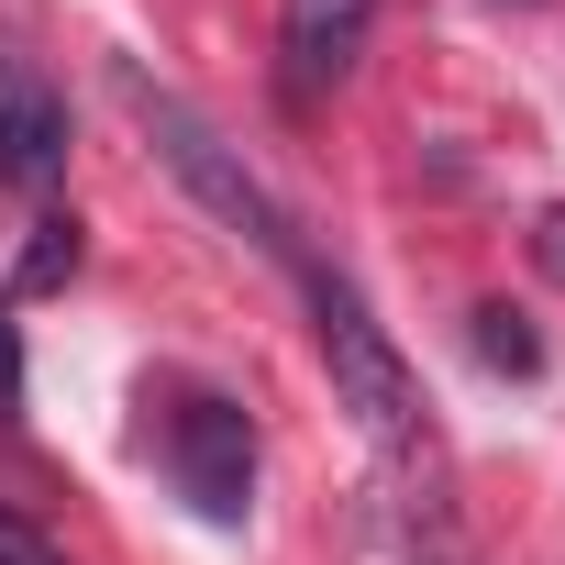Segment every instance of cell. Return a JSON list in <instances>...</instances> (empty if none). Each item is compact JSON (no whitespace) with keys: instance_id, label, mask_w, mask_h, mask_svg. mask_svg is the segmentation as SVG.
<instances>
[{"instance_id":"6da1fadb","label":"cell","mask_w":565,"mask_h":565,"mask_svg":"<svg viewBox=\"0 0 565 565\" xmlns=\"http://www.w3.org/2000/svg\"><path fill=\"white\" fill-rule=\"evenodd\" d=\"M122 100L145 111L156 156L178 167V189H189L211 222H233V233H244L255 255H277V266H311V255H300V233H289V211H277V200L255 189V167H244V156H233V145H222V134H211V122H200L178 89H156V78H122Z\"/></svg>"},{"instance_id":"9c48e42d","label":"cell","mask_w":565,"mask_h":565,"mask_svg":"<svg viewBox=\"0 0 565 565\" xmlns=\"http://www.w3.org/2000/svg\"><path fill=\"white\" fill-rule=\"evenodd\" d=\"M532 266H543V277H554V289H565V200H554V211L532 222Z\"/></svg>"},{"instance_id":"277c9868","label":"cell","mask_w":565,"mask_h":565,"mask_svg":"<svg viewBox=\"0 0 565 565\" xmlns=\"http://www.w3.org/2000/svg\"><path fill=\"white\" fill-rule=\"evenodd\" d=\"M56 178H67V100L45 89V67L0 56V189L45 200Z\"/></svg>"},{"instance_id":"ba28073f","label":"cell","mask_w":565,"mask_h":565,"mask_svg":"<svg viewBox=\"0 0 565 565\" xmlns=\"http://www.w3.org/2000/svg\"><path fill=\"white\" fill-rule=\"evenodd\" d=\"M0 565H67V554H56L34 521H12V510H0Z\"/></svg>"},{"instance_id":"30bf717a","label":"cell","mask_w":565,"mask_h":565,"mask_svg":"<svg viewBox=\"0 0 565 565\" xmlns=\"http://www.w3.org/2000/svg\"><path fill=\"white\" fill-rule=\"evenodd\" d=\"M23 411V333H12V311H0V422Z\"/></svg>"},{"instance_id":"52a82bcc","label":"cell","mask_w":565,"mask_h":565,"mask_svg":"<svg viewBox=\"0 0 565 565\" xmlns=\"http://www.w3.org/2000/svg\"><path fill=\"white\" fill-rule=\"evenodd\" d=\"M477 355H488L499 377H532V366H543V344H532L521 311H477Z\"/></svg>"},{"instance_id":"5b68a950","label":"cell","mask_w":565,"mask_h":565,"mask_svg":"<svg viewBox=\"0 0 565 565\" xmlns=\"http://www.w3.org/2000/svg\"><path fill=\"white\" fill-rule=\"evenodd\" d=\"M366 23H377V0H277V56H289V89L322 100L355 78L366 56Z\"/></svg>"},{"instance_id":"7a4b0ae2","label":"cell","mask_w":565,"mask_h":565,"mask_svg":"<svg viewBox=\"0 0 565 565\" xmlns=\"http://www.w3.org/2000/svg\"><path fill=\"white\" fill-rule=\"evenodd\" d=\"M300 289H311V333H322V366H333V399L377 433V444H411L422 433V388L399 366V344L377 333V311L344 289L333 266H300Z\"/></svg>"},{"instance_id":"8992f818","label":"cell","mask_w":565,"mask_h":565,"mask_svg":"<svg viewBox=\"0 0 565 565\" xmlns=\"http://www.w3.org/2000/svg\"><path fill=\"white\" fill-rule=\"evenodd\" d=\"M67 277H78V222H34V244H23V277H12V289L23 300H45V289H67Z\"/></svg>"},{"instance_id":"3957f363","label":"cell","mask_w":565,"mask_h":565,"mask_svg":"<svg viewBox=\"0 0 565 565\" xmlns=\"http://www.w3.org/2000/svg\"><path fill=\"white\" fill-rule=\"evenodd\" d=\"M167 477L189 488V510L200 521H244V499H255V422L233 411V399H178L167 411Z\"/></svg>"}]
</instances>
